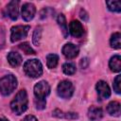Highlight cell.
Wrapping results in <instances>:
<instances>
[{
  "label": "cell",
  "mask_w": 121,
  "mask_h": 121,
  "mask_svg": "<svg viewBox=\"0 0 121 121\" xmlns=\"http://www.w3.org/2000/svg\"><path fill=\"white\" fill-rule=\"evenodd\" d=\"M7 58H8L9 63L13 67H17L22 63V56L17 52H14V51L9 52Z\"/></svg>",
  "instance_id": "obj_13"
},
{
  "label": "cell",
  "mask_w": 121,
  "mask_h": 121,
  "mask_svg": "<svg viewBox=\"0 0 121 121\" xmlns=\"http://www.w3.org/2000/svg\"><path fill=\"white\" fill-rule=\"evenodd\" d=\"M102 115H103V112H102V109L99 107L91 106L88 110V117L93 121L100 119Z\"/></svg>",
  "instance_id": "obj_14"
},
{
  "label": "cell",
  "mask_w": 121,
  "mask_h": 121,
  "mask_svg": "<svg viewBox=\"0 0 121 121\" xmlns=\"http://www.w3.org/2000/svg\"><path fill=\"white\" fill-rule=\"evenodd\" d=\"M41 33H42V28L40 26L36 27V29L34 31V34H33V43L36 45L39 44V42H40V39H41Z\"/></svg>",
  "instance_id": "obj_24"
},
{
  "label": "cell",
  "mask_w": 121,
  "mask_h": 121,
  "mask_svg": "<svg viewBox=\"0 0 121 121\" xmlns=\"http://www.w3.org/2000/svg\"><path fill=\"white\" fill-rule=\"evenodd\" d=\"M50 93V86L45 80L39 81L34 86V95L36 98L39 99H45V97Z\"/></svg>",
  "instance_id": "obj_6"
},
{
  "label": "cell",
  "mask_w": 121,
  "mask_h": 121,
  "mask_svg": "<svg viewBox=\"0 0 121 121\" xmlns=\"http://www.w3.org/2000/svg\"><path fill=\"white\" fill-rule=\"evenodd\" d=\"M106 5L111 11L120 12L121 11V2L120 1H107Z\"/></svg>",
  "instance_id": "obj_19"
},
{
  "label": "cell",
  "mask_w": 121,
  "mask_h": 121,
  "mask_svg": "<svg viewBox=\"0 0 121 121\" xmlns=\"http://www.w3.org/2000/svg\"><path fill=\"white\" fill-rule=\"evenodd\" d=\"M109 67L112 72H120L121 70V57L119 55H114L110 59Z\"/></svg>",
  "instance_id": "obj_12"
},
{
  "label": "cell",
  "mask_w": 121,
  "mask_h": 121,
  "mask_svg": "<svg viewBox=\"0 0 121 121\" xmlns=\"http://www.w3.org/2000/svg\"><path fill=\"white\" fill-rule=\"evenodd\" d=\"M29 26H15L11 27L10 30V40L12 43H15L17 41H20L24 38L26 37L28 30H29Z\"/></svg>",
  "instance_id": "obj_5"
},
{
  "label": "cell",
  "mask_w": 121,
  "mask_h": 121,
  "mask_svg": "<svg viewBox=\"0 0 121 121\" xmlns=\"http://www.w3.org/2000/svg\"><path fill=\"white\" fill-rule=\"evenodd\" d=\"M10 108L17 115L22 114L27 109V95L26 90H20L10 102Z\"/></svg>",
  "instance_id": "obj_1"
},
{
  "label": "cell",
  "mask_w": 121,
  "mask_h": 121,
  "mask_svg": "<svg viewBox=\"0 0 121 121\" xmlns=\"http://www.w3.org/2000/svg\"><path fill=\"white\" fill-rule=\"evenodd\" d=\"M62 71L66 75H74L76 73V66L72 62H65L62 65Z\"/></svg>",
  "instance_id": "obj_20"
},
{
  "label": "cell",
  "mask_w": 121,
  "mask_h": 121,
  "mask_svg": "<svg viewBox=\"0 0 121 121\" xmlns=\"http://www.w3.org/2000/svg\"><path fill=\"white\" fill-rule=\"evenodd\" d=\"M18 6H19V1H15V0L10 1L7 6L8 15L13 21L18 18V14H19V9H18L19 7Z\"/></svg>",
  "instance_id": "obj_11"
},
{
  "label": "cell",
  "mask_w": 121,
  "mask_h": 121,
  "mask_svg": "<svg viewBox=\"0 0 121 121\" xmlns=\"http://www.w3.org/2000/svg\"><path fill=\"white\" fill-rule=\"evenodd\" d=\"M113 90L115 91L116 94L121 93V76L118 75L113 80Z\"/></svg>",
  "instance_id": "obj_23"
},
{
  "label": "cell",
  "mask_w": 121,
  "mask_h": 121,
  "mask_svg": "<svg viewBox=\"0 0 121 121\" xmlns=\"http://www.w3.org/2000/svg\"><path fill=\"white\" fill-rule=\"evenodd\" d=\"M111 46L115 49H119L121 47V34L119 32H115L112 35L110 40Z\"/></svg>",
  "instance_id": "obj_17"
},
{
  "label": "cell",
  "mask_w": 121,
  "mask_h": 121,
  "mask_svg": "<svg viewBox=\"0 0 121 121\" xmlns=\"http://www.w3.org/2000/svg\"><path fill=\"white\" fill-rule=\"evenodd\" d=\"M24 71L30 78H39L43 74V64L37 59L27 60L24 64Z\"/></svg>",
  "instance_id": "obj_2"
},
{
  "label": "cell",
  "mask_w": 121,
  "mask_h": 121,
  "mask_svg": "<svg viewBox=\"0 0 121 121\" xmlns=\"http://www.w3.org/2000/svg\"><path fill=\"white\" fill-rule=\"evenodd\" d=\"M34 102H35V106H36V108H37L38 110H43V109H44V108H45V104H46L45 99H39V98H35Z\"/></svg>",
  "instance_id": "obj_25"
},
{
  "label": "cell",
  "mask_w": 121,
  "mask_h": 121,
  "mask_svg": "<svg viewBox=\"0 0 121 121\" xmlns=\"http://www.w3.org/2000/svg\"><path fill=\"white\" fill-rule=\"evenodd\" d=\"M107 111L112 116H119L120 114V103L117 101H112L108 104Z\"/></svg>",
  "instance_id": "obj_15"
},
{
  "label": "cell",
  "mask_w": 121,
  "mask_h": 121,
  "mask_svg": "<svg viewBox=\"0 0 121 121\" xmlns=\"http://www.w3.org/2000/svg\"><path fill=\"white\" fill-rule=\"evenodd\" d=\"M58 95L61 98H70L74 93V85L69 80H62L59 83L57 87Z\"/></svg>",
  "instance_id": "obj_4"
},
{
  "label": "cell",
  "mask_w": 121,
  "mask_h": 121,
  "mask_svg": "<svg viewBox=\"0 0 121 121\" xmlns=\"http://www.w3.org/2000/svg\"><path fill=\"white\" fill-rule=\"evenodd\" d=\"M57 112H59L60 114H56L55 116L57 117H65V118H68V119H75L78 117V114L75 113V112H62L59 110H56Z\"/></svg>",
  "instance_id": "obj_22"
},
{
  "label": "cell",
  "mask_w": 121,
  "mask_h": 121,
  "mask_svg": "<svg viewBox=\"0 0 121 121\" xmlns=\"http://www.w3.org/2000/svg\"><path fill=\"white\" fill-rule=\"evenodd\" d=\"M69 32L73 37L79 38L83 35V32H84L83 26L81 25L80 22L77 20H73L69 24Z\"/></svg>",
  "instance_id": "obj_10"
},
{
  "label": "cell",
  "mask_w": 121,
  "mask_h": 121,
  "mask_svg": "<svg viewBox=\"0 0 121 121\" xmlns=\"http://www.w3.org/2000/svg\"><path fill=\"white\" fill-rule=\"evenodd\" d=\"M58 61H59L58 55H56V54H48L46 56V64H47L48 68H50V69L55 68L57 66V64H58Z\"/></svg>",
  "instance_id": "obj_18"
},
{
  "label": "cell",
  "mask_w": 121,
  "mask_h": 121,
  "mask_svg": "<svg viewBox=\"0 0 121 121\" xmlns=\"http://www.w3.org/2000/svg\"><path fill=\"white\" fill-rule=\"evenodd\" d=\"M19 48L21 50L24 51V53H26V55H34L35 54V50L29 45L28 43H20L19 44Z\"/></svg>",
  "instance_id": "obj_21"
},
{
  "label": "cell",
  "mask_w": 121,
  "mask_h": 121,
  "mask_svg": "<svg viewBox=\"0 0 121 121\" xmlns=\"http://www.w3.org/2000/svg\"><path fill=\"white\" fill-rule=\"evenodd\" d=\"M0 121H9V120H7L5 118H0Z\"/></svg>",
  "instance_id": "obj_27"
},
{
  "label": "cell",
  "mask_w": 121,
  "mask_h": 121,
  "mask_svg": "<svg viewBox=\"0 0 121 121\" xmlns=\"http://www.w3.org/2000/svg\"><path fill=\"white\" fill-rule=\"evenodd\" d=\"M96 92L98 94V96L100 99H107L111 95V90L109 85L104 80H99L95 85Z\"/></svg>",
  "instance_id": "obj_8"
},
{
  "label": "cell",
  "mask_w": 121,
  "mask_h": 121,
  "mask_svg": "<svg viewBox=\"0 0 121 121\" xmlns=\"http://www.w3.org/2000/svg\"><path fill=\"white\" fill-rule=\"evenodd\" d=\"M22 121H38V120H37V118H36L35 116H33V115H26Z\"/></svg>",
  "instance_id": "obj_26"
},
{
  "label": "cell",
  "mask_w": 121,
  "mask_h": 121,
  "mask_svg": "<svg viewBox=\"0 0 121 121\" xmlns=\"http://www.w3.org/2000/svg\"><path fill=\"white\" fill-rule=\"evenodd\" d=\"M36 13V8L32 3H26L22 7V17L25 21L28 22L33 19Z\"/></svg>",
  "instance_id": "obj_9"
},
{
  "label": "cell",
  "mask_w": 121,
  "mask_h": 121,
  "mask_svg": "<svg viewBox=\"0 0 121 121\" xmlns=\"http://www.w3.org/2000/svg\"><path fill=\"white\" fill-rule=\"evenodd\" d=\"M58 24L60 27V30L64 36V38H66L68 36V26H67V23H66V19L64 17L63 14H59L58 18H57Z\"/></svg>",
  "instance_id": "obj_16"
},
{
  "label": "cell",
  "mask_w": 121,
  "mask_h": 121,
  "mask_svg": "<svg viewBox=\"0 0 121 121\" xmlns=\"http://www.w3.org/2000/svg\"><path fill=\"white\" fill-rule=\"evenodd\" d=\"M61 52L66 59H74L78 55L79 49L76 44H74L72 43H68L63 45Z\"/></svg>",
  "instance_id": "obj_7"
},
{
  "label": "cell",
  "mask_w": 121,
  "mask_h": 121,
  "mask_svg": "<svg viewBox=\"0 0 121 121\" xmlns=\"http://www.w3.org/2000/svg\"><path fill=\"white\" fill-rule=\"evenodd\" d=\"M17 78L13 75H6L0 78V93L3 95H10L17 87Z\"/></svg>",
  "instance_id": "obj_3"
}]
</instances>
